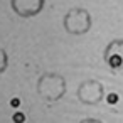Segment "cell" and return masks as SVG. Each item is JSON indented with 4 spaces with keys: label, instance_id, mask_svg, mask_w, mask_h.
I'll use <instances>...</instances> for the list:
<instances>
[{
    "label": "cell",
    "instance_id": "cell-1",
    "mask_svg": "<svg viewBox=\"0 0 123 123\" xmlns=\"http://www.w3.org/2000/svg\"><path fill=\"white\" fill-rule=\"evenodd\" d=\"M108 62H110V66H111V68H120L123 61H121V57H120L118 54H113V56H110Z\"/></svg>",
    "mask_w": 123,
    "mask_h": 123
},
{
    "label": "cell",
    "instance_id": "cell-2",
    "mask_svg": "<svg viewBox=\"0 0 123 123\" xmlns=\"http://www.w3.org/2000/svg\"><path fill=\"white\" fill-rule=\"evenodd\" d=\"M12 121H14V123H24V121H25V115H24L22 111H15V113L12 115Z\"/></svg>",
    "mask_w": 123,
    "mask_h": 123
},
{
    "label": "cell",
    "instance_id": "cell-3",
    "mask_svg": "<svg viewBox=\"0 0 123 123\" xmlns=\"http://www.w3.org/2000/svg\"><path fill=\"white\" fill-rule=\"evenodd\" d=\"M106 101H108L110 105H116V103H118V94H115V93L108 94V96H106Z\"/></svg>",
    "mask_w": 123,
    "mask_h": 123
},
{
    "label": "cell",
    "instance_id": "cell-4",
    "mask_svg": "<svg viewBox=\"0 0 123 123\" xmlns=\"http://www.w3.org/2000/svg\"><path fill=\"white\" fill-rule=\"evenodd\" d=\"M10 106H12V108H19V106H20V99H19V98H12V99H10Z\"/></svg>",
    "mask_w": 123,
    "mask_h": 123
}]
</instances>
